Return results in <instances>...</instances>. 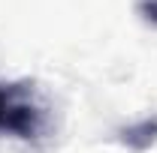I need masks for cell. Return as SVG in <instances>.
Segmentation results:
<instances>
[{"label":"cell","mask_w":157,"mask_h":153,"mask_svg":"<svg viewBox=\"0 0 157 153\" xmlns=\"http://www.w3.org/2000/svg\"><path fill=\"white\" fill-rule=\"evenodd\" d=\"M45 114L27 84H0V132L15 138H36Z\"/></svg>","instance_id":"obj_1"}]
</instances>
